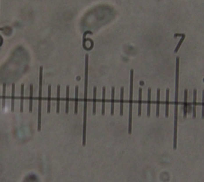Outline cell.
<instances>
[{"instance_id": "5b68a950", "label": "cell", "mask_w": 204, "mask_h": 182, "mask_svg": "<svg viewBox=\"0 0 204 182\" xmlns=\"http://www.w3.org/2000/svg\"><path fill=\"white\" fill-rule=\"evenodd\" d=\"M196 100H197V90L195 89L193 91V109H192L194 118L196 117Z\"/></svg>"}, {"instance_id": "7c38bea8", "label": "cell", "mask_w": 204, "mask_h": 182, "mask_svg": "<svg viewBox=\"0 0 204 182\" xmlns=\"http://www.w3.org/2000/svg\"><path fill=\"white\" fill-rule=\"evenodd\" d=\"M60 92H61V86L58 85L57 87V109H56L57 114H59L60 112Z\"/></svg>"}, {"instance_id": "d6986e66", "label": "cell", "mask_w": 204, "mask_h": 182, "mask_svg": "<svg viewBox=\"0 0 204 182\" xmlns=\"http://www.w3.org/2000/svg\"><path fill=\"white\" fill-rule=\"evenodd\" d=\"M105 87H103L102 89V109H101V114L105 115Z\"/></svg>"}, {"instance_id": "2e32d148", "label": "cell", "mask_w": 204, "mask_h": 182, "mask_svg": "<svg viewBox=\"0 0 204 182\" xmlns=\"http://www.w3.org/2000/svg\"><path fill=\"white\" fill-rule=\"evenodd\" d=\"M141 105H142V88L139 89V100H138V116H141Z\"/></svg>"}, {"instance_id": "9a60e30c", "label": "cell", "mask_w": 204, "mask_h": 182, "mask_svg": "<svg viewBox=\"0 0 204 182\" xmlns=\"http://www.w3.org/2000/svg\"><path fill=\"white\" fill-rule=\"evenodd\" d=\"M23 102H24V84L21 85V97H20V112H23Z\"/></svg>"}, {"instance_id": "d4e9b609", "label": "cell", "mask_w": 204, "mask_h": 182, "mask_svg": "<svg viewBox=\"0 0 204 182\" xmlns=\"http://www.w3.org/2000/svg\"><path fill=\"white\" fill-rule=\"evenodd\" d=\"M202 118L204 119V90H203V102H202Z\"/></svg>"}, {"instance_id": "6da1fadb", "label": "cell", "mask_w": 204, "mask_h": 182, "mask_svg": "<svg viewBox=\"0 0 204 182\" xmlns=\"http://www.w3.org/2000/svg\"><path fill=\"white\" fill-rule=\"evenodd\" d=\"M179 58H176V91H175V117H174V140L173 149L177 148V122H178V103H179Z\"/></svg>"}, {"instance_id": "4fadbf2b", "label": "cell", "mask_w": 204, "mask_h": 182, "mask_svg": "<svg viewBox=\"0 0 204 182\" xmlns=\"http://www.w3.org/2000/svg\"><path fill=\"white\" fill-rule=\"evenodd\" d=\"M96 86L93 87V114H96Z\"/></svg>"}, {"instance_id": "52a82bcc", "label": "cell", "mask_w": 204, "mask_h": 182, "mask_svg": "<svg viewBox=\"0 0 204 182\" xmlns=\"http://www.w3.org/2000/svg\"><path fill=\"white\" fill-rule=\"evenodd\" d=\"M187 95H188V91L186 89L184 90V108H183V117H187Z\"/></svg>"}, {"instance_id": "5bb4252c", "label": "cell", "mask_w": 204, "mask_h": 182, "mask_svg": "<svg viewBox=\"0 0 204 182\" xmlns=\"http://www.w3.org/2000/svg\"><path fill=\"white\" fill-rule=\"evenodd\" d=\"M169 89L166 90V109H165V117H167L169 115Z\"/></svg>"}, {"instance_id": "e0dca14e", "label": "cell", "mask_w": 204, "mask_h": 182, "mask_svg": "<svg viewBox=\"0 0 204 182\" xmlns=\"http://www.w3.org/2000/svg\"><path fill=\"white\" fill-rule=\"evenodd\" d=\"M124 87L121 88V109H120V115L123 116L124 111Z\"/></svg>"}, {"instance_id": "ac0fdd59", "label": "cell", "mask_w": 204, "mask_h": 182, "mask_svg": "<svg viewBox=\"0 0 204 182\" xmlns=\"http://www.w3.org/2000/svg\"><path fill=\"white\" fill-rule=\"evenodd\" d=\"M114 98H115V87H112L111 92V115L114 114Z\"/></svg>"}, {"instance_id": "44dd1931", "label": "cell", "mask_w": 204, "mask_h": 182, "mask_svg": "<svg viewBox=\"0 0 204 182\" xmlns=\"http://www.w3.org/2000/svg\"><path fill=\"white\" fill-rule=\"evenodd\" d=\"M51 86H48V104H47V113H50V107H51Z\"/></svg>"}, {"instance_id": "9c48e42d", "label": "cell", "mask_w": 204, "mask_h": 182, "mask_svg": "<svg viewBox=\"0 0 204 182\" xmlns=\"http://www.w3.org/2000/svg\"><path fill=\"white\" fill-rule=\"evenodd\" d=\"M156 117H160V89H157L156 93Z\"/></svg>"}, {"instance_id": "cb8c5ba5", "label": "cell", "mask_w": 204, "mask_h": 182, "mask_svg": "<svg viewBox=\"0 0 204 182\" xmlns=\"http://www.w3.org/2000/svg\"><path fill=\"white\" fill-rule=\"evenodd\" d=\"M87 34H93V32H92V31H86V32H85V33H84V35H83V46H84V48H85V49H86V46H85V35H86Z\"/></svg>"}, {"instance_id": "8992f818", "label": "cell", "mask_w": 204, "mask_h": 182, "mask_svg": "<svg viewBox=\"0 0 204 182\" xmlns=\"http://www.w3.org/2000/svg\"><path fill=\"white\" fill-rule=\"evenodd\" d=\"M33 91H34V86L33 84L30 85V105H29V111L32 113L33 110Z\"/></svg>"}, {"instance_id": "30bf717a", "label": "cell", "mask_w": 204, "mask_h": 182, "mask_svg": "<svg viewBox=\"0 0 204 182\" xmlns=\"http://www.w3.org/2000/svg\"><path fill=\"white\" fill-rule=\"evenodd\" d=\"M78 90L79 87L76 86L75 87V101H74V114H77L78 113Z\"/></svg>"}, {"instance_id": "8fae6325", "label": "cell", "mask_w": 204, "mask_h": 182, "mask_svg": "<svg viewBox=\"0 0 204 182\" xmlns=\"http://www.w3.org/2000/svg\"><path fill=\"white\" fill-rule=\"evenodd\" d=\"M15 84L11 86V111H15Z\"/></svg>"}, {"instance_id": "ba28073f", "label": "cell", "mask_w": 204, "mask_h": 182, "mask_svg": "<svg viewBox=\"0 0 204 182\" xmlns=\"http://www.w3.org/2000/svg\"><path fill=\"white\" fill-rule=\"evenodd\" d=\"M151 96H152V90L149 88L148 90V109H147L148 117H150L151 115Z\"/></svg>"}, {"instance_id": "ffe728a7", "label": "cell", "mask_w": 204, "mask_h": 182, "mask_svg": "<svg viewBox=\"0 0 204 182\" xmlns=\"http://www.w3.org/2000/svg\"><path fill=\"white\" fill-rule=\"evenodd\" d=\"M69 86H66V98H65V114H69Z\"/></svg>"}, {"instance_id": "603a6c76", "label": "cell", "mask_w": 204, "mask_h": 182, "mask_svg": "<svg viewBox=\"0 0 204 182\" xmlns=\"http://www.w3.org/2000/svg\"><path fill=\"white\" fill-rule=\"evenodd\" d=\"M6 84L3 85V107H5V103H6Z\"/></svg>"}, {"instance_id": "7402d4cb", "label": "cell", "mask_w": 204, "mask_h": 182, "mask_svg": "<svg viewBox=\"0 0 204 182\" xmlns=\"http://www.w3.org/2000/svg\"><path fill=\"white\" fill-rule=\"evenodd\" d=\"M185 37L186 35L184 34H182V38H181V39L179 40V43H178V45L176 46V49H175V50H174V53H177L178 51H179V49L180 48V46H181V45H182V43H183V41H184V39H185Z\"/></svg>"}, {"instance_id": "7a4b0ae2", "label": "cell", "mask_w": 204, "mask_h": 182, "mask_svg": "<svg viewBox=\"0 0 204 182\" xmlns=\"http://www.w3.org/2000/svg\"><path fill=\"white\" fill-rule=\"evenodd\" d=\"M88 73H89V54H85V91H84V112H83V137L82 145H86V120H87V97H88Z\"/></svg>"}, {"instance_id": "3957f363", "label": "cell", "mask_w": 204, "mask_h": 182, "mask_svg": "<svg viewBox=\"0 0 204 182\" xmlns=\"http://www.w3.org/2000/svg\"><path fill=\"white\" fill-rule=\"evenodd\" d=\"M42 77L43 67L41 66L39 70V92H38V116H37V131H41L42 124Z\"/></svg>"}, {"instance_id": "277c9868", "label": "cell", "mask_w": 204, "mask_h": 182, "mask_svg": "<svg viewBox=\"0 0 204 182\" xmlns=\"http://www.w3.org/2000/svg\"><path fill=\"white\" fill-rule=\"evenodd\" d=\"M134 70H130V91H129V114H128V134L132 133L133 125V77Z\"/></svg>"}]
</instances>
